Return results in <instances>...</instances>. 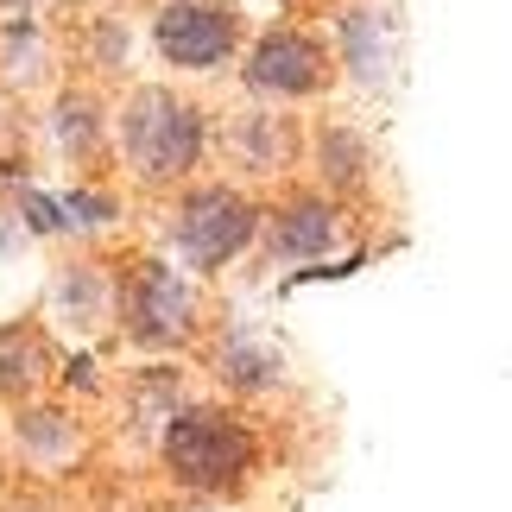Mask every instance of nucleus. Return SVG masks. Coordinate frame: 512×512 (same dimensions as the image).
I'll use <instances>...</instances> for the list:
<instances>
[{
	"label": "nucleus",
	"mask_w": 512,
	"mask_h": 512,
	"mask_svg": "<svg viewBox=\"0 0 512 512\" xmlns=\"http://www.w3.org/2000/svg\"><path fill=\"white\" fill-rule=\"evenodd\" d=\"M121 152L140 184H177L203 159V108L177 89H133L121 108Z\"/></svg>",
	"instance_id": "1"
},
{
	"label": "nucleus",
	"mask_w": 512,
	"mask_h": 512,
	"mask_svg": "<svg viewBox=\"0 0 512 512\" xmlns=\"http://www.w3.org/2000/svg\"><path fill=\"white\" fill-rule=\"evenodd\" d=\"M165 462L196 494H222V487H234L253 468V437L228 411L190 405V411H171V424H165Z\"/></svg>",
	"instance_id": "2"
},
{
	"label": "nucleus",
	"mask_w": 512,
	"mask_h": 512,
	"mask_svg": "<svg viewBox=\"0 0 512 512\" xmlns=\"http://www.w3.org/2000/svg\"><path fill=\"white\" fill-rule=\"evenodd\" d=\"M253 234H260V209L228 184H203L171 209V241L190 266H228Z\"/></svg>",
	"instance_id": "3"
},
{
	"label": "nucleus",
	"mask_w": 512,
	"mask_h": 512,
	"mask_svg": "<svg viewBox=\"0 0 512 512\" xmlns=\"http://www.w3.org/2000/svg\"><path fill=\"white\" fill-rule=\"evenodd\" d=\"M121 298V317H127V336L140 348H177L196 323V298L184 285V272H171L165 260H146L127 272V285H114Z\"/></svg>",
	"instance_id": "4"
},
{
	"label": "nucleus",
	"mask_w": 512,
	"mask_h": 512,
	"mask_svg": "<svg viewBox=\"0 0 512 512\" xmlns=\"http://www.w3.org/2000/svg\"><path fill=\"white\" fill-rule=\"evenodd\" d=\"M152 38H159V51L177 70H215L241 45V13L215 7V0H171V7H159Z\"/></svg>",
	"instance_id": "5"
},
{
	"label": "nucleus",
	"mask_w": 512,
	"mask_h": 512,
	"mask_svg": "<svg viewBox=\"0 0 512 512\" xmlns=\"http://www.w3.org/2000/svg\"><path fill=\"white\" fill-rule=\"evenodd\" d=\"M329 83V57L317 38L304 32H266L247 57V89L253 95H272V102H291V95H317Z\"/></svg>",
	"instance_id": "6"
},
{
	"label": "nucleus",
	"mask_w": 512,
	"mask_h": 512,
	"mask_svg": "<svg viewBox=\"0 0 512 512\" xmlns=\"http://www.w3.org/2000/svg\"><path fill=\"white\" fill-rule=\"evenodd\" d=\"M336 234H342V222L323 196H291L266 222V253L272 260H317V253L336 247Z\"/></svg>",
	"instance_id": "7"
},
{
	"label": "nucleus",
	"mask_w": 512,
	"mask_h": 512,
	"mask_svg": "<svg viewBox=\"0 0 512 512\" xmlns=\"http://www.w3.org/2000/svg\"><path fill=\"white\" fill-rule=\"evenodd\" d=\"M336 32H342V57H348V70L361 76L367 89H386V83H392L386 13H373V7H348V13L336 19Z\"/></svg>",
	"instance_id": "8"
},
{
	"label": "nucleus",
	"mask_w": 512,
	"mask_h": 512,
	"mask_svg": "<svg viewBox=\"0 0 512 512\" xmlns=\"http://www.w3.org/2000/svg\"><path fill=\"white\" fill-rule=\"evenodd\" d=\"M228 152L241 159L247 171H285L298 140H291V121L285 114H241L228 133Z\"/></svg>",
	"instance_id": "9"
},
{
	"label": "nucleus",
	"mask_w": 512,
	"mask_h": 512,
	"mask_svg": "<svg viewBox=\"0 0 512 512\" xmlns=\"http://www.w3.org/2000/svg\"><path fill=\"white\" fill-rule=\"evenodd\" d=\"M45 373H51V348H45L38 329H26V323L0 329V392L26 399V392L45 386Z\"/></svg>",
	"instance_id": "10"
},
{
	"label": "nucleus",
	"mask_w": 512,
	"mask_h": 512,
	"mask_svg": "<svg viewBox=\"0 0 512 512\" xmlns=\"http://www.w3.org/2000/svg\"><path fill=\"white\" fill-rule=\"evenodd\" d=\"M222 380L234 392H266V386L285 380V354L266 348V342H253V336H228L222 342Z\"/></svg>",
	"instance_id": "11"
},
{
	"label": "nucleus",
	"mask_w": 512,
	"mask_h": 512,
	"mask_svg": "<svg viewBox=\"0 0 512 512\" xmlns=\"http://www.w3.org/2000/svg\"><path fill=\"white\" fill-rule=\"evenodd\" d=\"M57 310H70L83 329L108 323V310H114V279H108L102 266H64V272H57Z\"/></svg>",
	"instance_id": "12"
},
{
	"label": "nucleus",
	"mask_w": 512,
	"mask_h": 512,
	"mask_svg": "<svg viewBox=\"0 0 512 512\" xmlns=\"http://www.w3.org/2000/svg\"><path fill=\"white\" fill-rule=\"evenodd\" d=\"M317 159H323V177L336 190H361L367 184V171H373V159H367V140L354 127H323V140H317Z\"/></svg>",
	"instance_id": "13"
},
{
	"label": "nucleus",
	"mask_w": 512,
	"mask_h": 512,
	"mask_svg": "<svg viewBox=\"0 0 512 512\" xmlns=\"http://www.w3.org/2000/svg\"><path fill=\"white\" fill-rule=\"evenodd\" d=\"M19 449H26V456H45V462L70 456V449H76V424L57 405H26V411H19Z\"/></svg>",
	"instance_id": "14"
},
{
	"label": "nucleus",
	"mask_w": 512,
	"mask_h": 512,
	"mask_svg": "<svg viewBox=\"0 0 512 512\" xmlns=\"http://www.w3.org/2000/svg\"><path fill=\"white\" fill-rule=\"evenodd\" d=\"M57 146L70 159H95V146H102V108H95V95L76 89L57 102Z\"/></svg>",
	"instance_id": "15"
},
{
	"label": "nucleus",
	"mask_w": 512,
	"mask_h": 512,
	"mask_svg": "<svg viewBox=\"0 0 512 512\" xmlns=\"http://www.w3.org/2000/svg\"><path fill=\"white\" fill-rule=\"evenodd\" d=\"M7 76H13V83H38V76H45V51H38L32 26H13V38H7Z\"/></svg>",
	"instance_id": "16"
},
{
	"label": "nucleus",
	"mask_w": 512,
	"mask_h": 512,
	"mask_svg": "<svg viewBox=\"0 0 512 512\" xmlns=\"http://www.w3.org/2000/svg\"><path fill=\"white\" fill-rule=\"evenodd\" d=\"M140 430H159V424H171V411H177V386H171V373H152V380L140 386Z\"/></svg>",
	"instance_id": "17"
},
{
	"label": "nucleus",
	"mask_w": 512,
	"mask_h": 512,
	"mask_svg": "<svg viewBox=\"0 0 512 512\" xmlns=\"http://www.w3.org/2000/svg\"><path fill=\"white\" fill-rule=\"evenodd\" d=\"M64 215H70L64 228H102L108 215H114V203H108V196H89V190H76V196H64Z\"/></svg>",
	"instance_id": "18"
},
{
	"label": "nucleus",
	"mask_w": 512,
	"mask_h": 512,
	"mask_svg": "<svg viewBox=\"0 0 512 512\" xmlns=\"http://www.w3.org/2000/svg\"><path fill=\"white\" fill-rule=\"evenodd\" d=\"M95 57H102V70H114L127 57V32H121V19H108L102 26V45H95Z\"/></svg>",
	"instance_id": "19"
},
{
	"label": "nucleus",
	"mask_w": 512,
	"mask_h": 512,
	"mask_svg": "<svg viewBox=\"0 0 512 512\" xmlns=\"http://www.w3.org/2000/svg\"><path fill=\"white\" fill-rule=\"evenodd\" d=\"M7 512H51V506H45V500L32 494V500H7Z\"/></svg>",
	"instance_id": "20"
}]
</instances>
